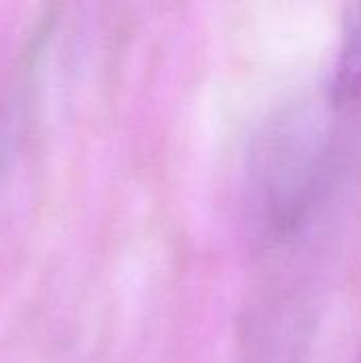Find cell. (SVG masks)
<instances>
[{"instance_id":"cell-1","label":"cell","mask_w":361,"mask_h":363,"mask_svg":"<svg viewBox=\"0 0 361 363\" xmlns=\"http://www.w3.org/2000/svg\"><path fill=\"white\" fill-rule=\"evenodd\" d=\"M323 94L281 111L253 151V206L272 242L294 240L334 187L343 164V117Z\"/></svg>"},{"instance_id":"cell-2","label":"cell","mask_w":361,"mask_h":363,"mask_svg":"<svg viewBox=\"0 0 361 363\" xmlns=\"http://www.w3.org/2000/svg\"><path fill=\"white\" fill-rule=\"evenodd\" d=\"M323 96L340 111L361 98V2H349L343 11L340 43Z\"/></svg>"},{"instance_id":"cell-3","label":"cell","mask_w":361,"mask_h":363,"mask_svg":"<svg viewBox=\"0 0 361 363\" xmlns=\"http://www.w3.org/2000/svg\"><path fill=\"white\" fill-rule=\"evenodd\" d=\"M360 363H361V362H360Z\"/></svg>"}]
</instances>
